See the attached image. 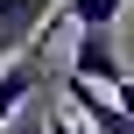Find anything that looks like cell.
<instances>
[{
  "label": "cell",
  "instance_id": "6da1fadb",
  "mask_svg": "<svg viewBox=\"0 0 134 134\" xmlns=\"http://www.w3.org/2000/svg\"><path fill=\"white\" fill-rule=\"evenodd\" d=\"M71 71H78L85 85H113V78H120V49H113V21H85V28H78Z\"/></svg>",
  "mask_w": 134,
  "mask_h": 134
},
{
  "label": "cell",
  "instance_id": "7a4b0ae2",
  "mask_svg": "<svg viewBox=\"0 0 134 134\" xmlns=\"http://www.w3.org/2000/svg\"><path fill=\"white\" fill-rule=\"evenodd\" d=\"M64 99H71V106L85 113V127H92V134H134V120L120 113V106H113V99H106V92H92V85H85L78 71L64 78Z\"/></svg>",
  "mask_w": 134,
  "mask_h": 134
},
{
  "label": "cell",
  "instance_id": "3957f363",
  "mask_svg": "<svg viewBox=\"0 0 134 134\" xmlns=\"http://www.w3.org/2000/svg\"><path fill=\"white\" fill-rule=\"evenodd\" d=\"M49 7H57V0H0V57H7V49H21L28 35H42Z\"/></svg>",
  "mask_w": 134,
  "mask_h": 134
},
{
  "label": "cell",
  "instance_id": "277c9868",
  "mask_svg": "<svg viewBox=\"0 0 134 134\" xmlns=\"http://www.w3.org/2000/svg\"><path fill=\"white\" fill-rule=\"evenodd\" d=\"M127 7H134V0H57L49 14H57V21H71V28H85V21H120Z\"/></svg>",
  "mask_w": 134,
  "mask_h": 134
},
{
  "label": "cell",
  "instance_id": "5b68a950",
  "mask_svg": "<svg viewBox=\"0 0 134 134\" xmlns=\"http://www.w3.org/2000/svg\"><path fill=\"white\" fill-rule=\"evenodd\" d=\"M42 120H49V106H42V92H35V99H21V106L0 120V134H42Z\"/></svg>",
  "mask_w": 134,
  "mask_h": 134
},
{
  "label": "cell",
  "instance_id": "8992f818",
  "mask_svg": "<svg viewBox=\"0 0 134 134\" xmlns=\"http://www.w3.org/2000/svg\"><path fill=\"white\" fill-rule=\"evenodd\" d=\"M106 99H113V106H120V113H127V120H134V78H127V71H120V78L106 85Z\"/></svg>",
  "mask_w": 134,
  "mask_h": 134
}]
</instances>
